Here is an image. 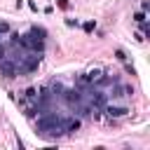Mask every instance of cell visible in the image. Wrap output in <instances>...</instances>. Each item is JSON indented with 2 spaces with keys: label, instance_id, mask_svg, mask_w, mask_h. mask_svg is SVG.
I'll use <instances>...</instances> for the list:
<instances>
[{
  "label": "cell",
  "instance_id": "cell-9",
  "mask_svg": "<svg viewBox=\"0 0 150 150\" xmlns=\"http://www.w3.org/2000/svg\"><path fill=\"white\" fill-rule=\"evenodd\" d=\"M134 21H138V23L145 21V12H136V14H134Z\"/></svg>",
  "mask_w": 150,
  "mask_h": 150
},
{
  "label": "cell",
  "instance_id": "cell-1",
  "mask_svg": "<svg viewBox=\"0 0 150 150\" xmlns=\"http://www.w3.org/2000/svg\"><path fill=\"white\" fill-rule=\"evenodd\" d=\"M16 47H21L23 52H35V54H42V49H45V38H42V35H38L35 30H30V33H26V35H19Z\"/></svg>",
  "mask_w": 150,
  "mask_h": 150
},
{
  "label": "cell",
  "instance_id": "cell-15",
  "mask_svg": "<svg viewBox=\"0 0 150 150\" xmlns=\"http://www.w3.org/2000/svg\"><path fill=\"white\" fill-rule=\"evenodd\" d=\"M5 56H7V52H5V47H2V45H0V61H2V59H5Z\"/></svg>",
  "mask_w": 150,
  "mask_h": 150
},
{
  "label": "cell",
  "instance_id": "cell-16",
  "mask_svg": "<svg viewBox=\"0 0 150 150\" xmlns=\"http://www.w3.org/2000/svg\"><path fill=\"white\" fill-rule=\"evenodd\" d=\"M0 38H2V33H0Z\"/></svg>",
  "mask_w": 150,
  "mask_h": 150
},
{
  "label": "cell",
  "instance_id": "cell-11",
  "mask_svg": "<svg viewBox=\"0 0 150 150\" xmlns=\"http://www.w3.org/2000/svg\"><path fill=\"white\" fill-rule=\"evenodd\" d=\"M115 56H117V59H120V61H127V54H124V52H122V49H117V52H115Z\"/></svg>",
  "mask_w": 150,
  "mask_h": 150
},
{
  "label": "cell",
  "instance_id": "cell-3",
  "mask_svg": "<svg viewBox=\"0 0 150 150\" xmlns=\"http://www.w3.org/2000/svg\"><path fill=\"white\" fill-rule=\"evenodd\" d=\"M0 73H2L5 77H16V75H19V68H16V63H14L12 59L5 56V59L0 61Z\"/></svg>",
  "mask_w": 150,
  "mask_h": 150
},
{
  "label": "cell",
  "instance_id": "cell-2",
  "mask_svg": "<svg viewBox=\"0 0 150 150\" xmlns=\"http://www.w3.org/2000/svg\"><path fill=\"white\" fill-rule=\"evenodd\" d=\"M61 96L66 98V103H68V105H70L73 110H77V108H80V105L84 103V98H82V94H80L77 89H68V91H63Z\"/></svg>",
  "mask_w": 150,
  "mask_h": 150
},
{
  "label": "cell",
  "instance_id": "cell-14",
  "mask_svg": "<svg viewBox=\"0 0 150 150\" xmlns=\"http://www.w3.org/2000/svg\"><path fill=\"white\" fill-rule=\"evenodd\" d=\"M124 68H127V73H129V75H136V70H134V66H129V63H127Z\"/></svg>",
  "mask_w": 150,
  "mask_h": 150
},
{
  "label": "cell",
  "instance_id": "cell-10",
  "mask_svg": "<svg viewBox=\"0 0 150 150\" xmlns=\"http://www.w3.org/2000/svg\"><path fill=\"white\" fill-rule=\"evenodd\" d=\"M56 5H59L61 9H68V7H70V2H68V0H56Z\"/></svg>",
  "mask_w": 150,
  "mask_h": 150
},
{
  "label": "cell",
  "instance_id": "cell-12",
  "mask_svg": "<svg viewBox=\"0 0 150 150\" xmlns=\"http://www.w3.org/2000/svg\"><path fill=\"white\" fill-rule=\"evenodd\" d=\"M148 9H150V2L143 0V2H141V12H148Z\"/></svg>",
  "mask_w": 150,
  "mask_h": 150
},
{
  "label": "cell",
  "instance_id": "cell-5",
  "mask_svg": "<svg viewBox=\"0 0 150 150\" xmlns=\"http://www.w3.org/2000/svg\"><path fill=\"white\" fill-rule=\"evenodd\" d=\"M82 127V122L77 120V117H70V120H63V129H66V134H75L77 129Z\"/></svg>",
  "mask_w": 150,
  "mask_h": 150
},
{
  "label": "cell",
  "instance_id": "cell-4",
  "mask_svg": "<svg viewBox=\"0 0 150 150\" xmlns=\"http://www.w3.org/2000/svg\"><path fill=\"white\" fill-rule=\"evenodd\" d=\"M103 110H105L110 117H124V115L129 112V108H124V105H108V103H105Z\"/></svg>",
  "mask_w": 150,
  "mask_h": 150
},
{
  "label": "cell",
  "instance_id": "cell-8",
  "mask_svg": "<svg viewBox=\"0 0 150 150\" xmlns=\"http://www.w3.org/2000/svg\"><path fill=\"white\" fill-rule=\"evenodd\" d=\"M0 33H2V35L9 33V23H7V21H0Z\"/></svg>",
  "mask_w": 150,
  "mask_h": 150
},
{
  "label": "cell",
  "instance_id": "cell-13",
  "mask_svg": "<svg viewBox=\"0 0 150 150\" xmlns=\"http://www.w3.org/2000/svg\"><path fill=\"white\" fill-rule=\"evenodd\" d=\"M122 91H124V87H115V91H112V96H122Z\"/></svg>",
  "mask_w": 150,
  "mask_h": 150
},
{
  "label": "cell",
  "instance_id": "cell-7",
  "mask_svg": "<svg viewBox=\"0 0 150 150\" xmlns=\"http://www.w3.org/2000/svg\"><path fill=\"white\" fill-rule=\"evenodd\" d=\"M82 28H84V33H94L96 23H94V21H84V26H82Z\"/></svg>",
  "mask_w": 150,
  "mask_h": 150
},
{
  "label": "cell",
  "instance_id": "cell-6",
  "mask_svg": "<svg viewBox=\"0 0 150 150\" xmlns=\"http://www.w3.org/2000/svg\"><path fill=\"white\" fill-rule=\"evenodd\" d=\"M26 98H28V101H35V98H38V89H35V87H28V89H26Z\"/></svg>",
  "mask_w": 150,
  "mask_h": 150
}]
</instances>
